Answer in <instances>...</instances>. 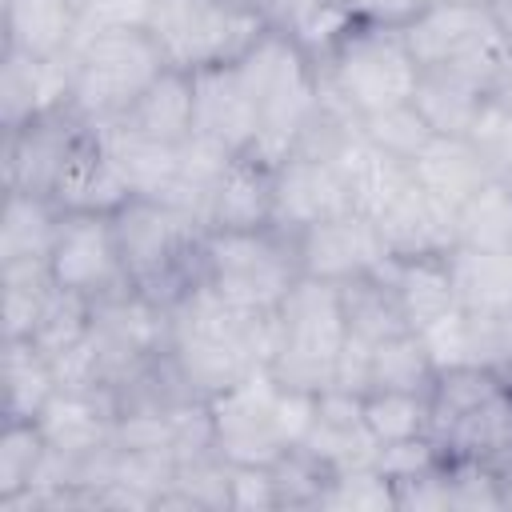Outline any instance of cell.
<instances>
[{
    "instance_id": "cell-1",
    "label": "cell",
    "mask_w": 512,
    "mask_h": 512,
    "mask_svg": "<svg viewBox=\"0 0 512 512\" xmlns=\"http://www.w3.org/2000/svg\"><path fill=\"white\" fill-rule=\"evenodd\" d=\"M184 380L200 400H212L252 376L256 368H268L276 352V308L272 312H248L224 304L208 280L188 292L172 308V340H168Z\"/></svg>"
},
{
    "instance_id": "cell-2",
    "label": "cell",
    "mask_w": 512,
    "mask_h": 512,
    "mask_svg": "<svg viewBox=\"0 0 512 512\" xmlns=\"http://www.w3.org/2000/svg\"><path fill=\"white\" fill-rule=\"evenodd\" d=\"M112 228L128 288H136L152 304L172 312L188 292L204 284L208 228L196 212L168 200L132 196L112 216Z\"/></svg>"
},
{
    "instance_id": "cell-3",
    "label": "cell",
    "mask_w": 512,
    "mask_h": 512,
    "mask_svg": "<svg viewBox=\"0 0 512 512\" xmlns=\"http://www.w3.org/2000/svg\"><path fill=\"white\" fill-rule=\"evenodd\" d=\"M232 68L260 112V136H256L252 152L268 164H284L296 148L300 128L312 120V112L320 104L316 60L284 28L268 24L232 60Z\"/></svg>"
},
{
    "instance_id": "cell-4",
    "label": "cell",
    "mask_w": 512,
    "mask_h": 512,
    "mask_svg": "<svg viewBox=\"0 0 512 512\" xmlns=\"http://www.w3.org/2000/svg\"><path fill=\"white\" fill-rule=\"evenodd\" d=\"M216 452L228 464H272L312 428L316 396L296 392L272 380L268 368H256L228 392L208 400Z\"/></svg>"
},
{
    "instance_id": "cell-5",
    "label": "cell",
    "mask_w": 512,
    "mask_h": 512,
    "mask_svg": "<svg viewBox=\"0 0 512 512\" xmlns=\"http://www.w3.org/2000/svg\"><path fill=\"white\" fill-rule=\"evenodd\" d=\"M164 52L148 24H124V28H100L76 40L68 56L72 76V108L88 124H112L120 120L136 96L164 72Z\"/></svg>"
},
{
    "instance_id": "cell-6",
    "label": "cell",
    "mask_w": 512,
    "mask_h": 512,
    "mask_svg": "<svg viewBox=\"0 0 512 512\" xmlns=\"http://www.w3.org/2000/svg\"><path fill=\"white\" fill-rule=\"evenodd\" d=\"M324 88H332L356 116L412 100L420 68L404 44V32L392 24H372L352 16L344 36L316 60Z\"/></svg>"
},
{
    "instance_id": "cell-7",
    "label": "cell",
    "mask_w": 512,
    "mask_h": 512,
    "mask_svg": "<svg viewBox=\"0 0 512 512\" xmlns=\"http://www.w3.org/2000/svg\"><path fill=\"white\" fill-rule=\"evenodd\" d=\"M300 276L296 236L276 224L208 232L204 240V280L232 308L272 312Z\"/></svg>"
},
{
    "instance_id": "cell-8",
    "label": "cell",
    "mask_w": 512,
    "mask_h": 512,
    "mask_svg": "<svg viewBox=\"0 0 512 512\" xmlns=\"http://www.w3.org/2000/svg\"><path fill=\"white\" fill-rule=\"evenodd\" d=\"M348 336L336 284L300 276L276 308V352L268 372L276 384L296 392H324L332 384L336 352Z\"/></svg>"
},
{
    "instance_id": "cell-9",
    "label": "cell",
    "mask_w": 512,
    "mask_h": 512,
    "mask_svg": "<svg viewBox=\"0 0 512 512\" xmlns=\"http://www.w3.org/2000/svg\"><path fill=\"white\" fill-rule=\"evenodd\" d=\"M404 44L420 72H460L480 80L488 92L500 84L508 60V36L476 0H440L420 8L404 28Z\"/></svg>"
},
{
    "instance_id": "cell-10",
    "label": "cell",
    "mask_w": 512,
    "mask_h": 512,
    "mask_svg": "<svg viewBox=\"0 0 512 512\" xmlns=\"http://www.w3.org/2000/svg\"><path fill=\"white\" fill-rule=\"evenodd\" d=\"M264 28V12L232 0H156L148 16V32L156 36L164 64L184 72L232 64Z\"/></svg>"
},
{
    "instance_id": "cell-11",
    "label": "cell",
    "mask_w": 512,
    "mask_h": 512,
    "mask_svg": "<svg viewBox=\"0 0 512 512\" xmlns=\"http://www.w3.org/2000/svg\"><path fill=\"white\" fill-rule=\"evenodd\" d=\"M92 124L72 108H48L16 128H4V192L52 200V188Z\"/></svg>"
},
{
    "instance_id": "cell-12",
    "label": "cell",
    "mask_w": 512,
    "mask_h": 512,
    "mask_svg": "<svg viewBox=\"0 0 512 512\" xmlns=\"http://www.w3.org/2000/svg\"><path fill=\"white\" fill-rule=\"evenodd\" d=\"M48 272H52L56 288L80 292L88 300L128 288L112 216L60 212V224H56V236L48 248Z\"/></svg>"
},
{
    "instance_id": "cell-13",
    "label": "cell",
    "mask_w": 512,
    "mask_h": 512,
    "mask_svg": "<svg viewBox=\"0 0 512 512\" xmlns=\"http://www.w3.org/2000/svg\"><path fill=\"white\" fill-rule=\"evenodd\" d=\"M296 252H300V272L324 284H344L352 276L376 272L392 256L376 220L360 212H340L296 232Z\"/></svg>"
},
{
    "instance_id": "cell-14",
    "label": "cell",
    "mask_w": 512,
    "mask_h": 512,
    "mask_svg": "<svg viewBox=\"0 0 512 512\" xmlns=\"http://www.w3.org/2000/svg\"><path fill=\"white\" fill-rule=\"evenodd\" d=\"M352 212L348 188L332 160L312 156H288L276 164V188H272V224L284 232H304L328 216Z\"/></svg>"
},
{
    "instance_id": "cell-15",
    "label": "cell",
    "mask_w": 512,
    "mask_h": 512,
    "mask_svg": "<svg viewBox=\"0 0 512 512\" xmlns=\"http://www.w3.org/2000/svg\"><path fill=\"white\" fill-rule=\"evenodd\" d=\"M272 188L276 164L260 160L256 152H240L216 176L204 200V228L208 232H236V228H264L272 224Z\"/></svg>"
},
{
    "instance_id": "cell-16",
    "label": "cell",
    "mask_w": 512,
    "mask_h": 512,
    "mask_svg": "<svg viewBox=\"0 0 512 512\" xmlns=\"http://www.w3.org/2000/svg\"><path fill=\"white\" fill-rule=\"evenodd\" d=\"M196 92V132L224 144L228 152H252L260 136V112L240 84L232 64H212L192 72Z\"/></svg>"
},
{
    "instance_id": "cell-17",
    "label": "cell",
    "mask_w": 512,
    "mask_h": 512,
    "mask_svg": "<svg viewBox=\"0 0 512 512\" xmlns=\"http://www.w3.org/2000/svg\"><path fill=\"white\" fill-rule=\"evenodd\" d=\"M132 200L128 180L120 176L116 160L104 148L100 128L92 124L84 132V140L76 144V152L68 156L56 188H52V204L60 212H96V216H116L124 204Z\"/></svg>"
},
{
    "instance_id": "cell-18",
    "label": "cell",
    "mask_w": 512,
    "mask_h": 512,
    "mask_svg": "<svg viewBox=\"0 0 512 512\" xmlns=\"http://www.w3.org/2000/svg\"><path fill=\"white\" fill-rule=\"evenodd\" d=\"M44 440L52 452H64L72 460L100 452L112 444L116 428V404L108 388H60L44 412L36 416Z\"/></svg>"
},
{
    "instance_id": "cell-19",
    "label": "cell",
    "mask_w": 512,
    "mask_h": 512,
    "mask_svg": "<svg viewBox=\"0 0 512 512\" xmlns=\"http://www.w3.org/2000/svg\"><path fill=\"white\" fill-rule=\"evenodd\" d=\"M104 136L108 156L116 160L120 176L128 180L132 196H152L184 208V184H180V144H164L152 136L132 132L128 124H96Z\"/></svg>"
},
{
    "instance_id": "cell-20",
    "label": "cell",
    "mask_w": 512,
    "mask_h": 512,
    "mask_svg": "<svg viewBox=\"0 0 512 512\" xmlns=\"http://www.w3.org/2000/svg\"><path fill=\"white\" fill-rule=\"evenodd\" d=\"M376 228L392 256H444L456 244V212L416 180L376 216Z\"/></svg>"
},
{
    "instance_id": "cell-21",
    "label": "cell",
    "mask_w": 512,
    "mask_h": 512,
    "mask_svg": "<svg viewBox=\"0 0 512 512\" xmlns=\"http://www.w3.org/2000/svg\"><path fill=\"white\" fill-rule=\"evenodd\" d=\"M72 104V76L68 56L64 60H36L24 52L4 48L0 60V120L4 128H16L48 108Z\"/></svg>"
},
{
    "instance_id": "cell-22",
    "label": "cell",
    "mask_w": 512,
    "mask_h": 512,
    "mask_svg": "<svg viewBox=\"0 0 512 512\" xmlns=\"http://www.w3.org/2000/svg\"><path fill=\"white\" fill-rule=\"evenodd\" d=\"M80 40V4L76 0H4V48L64 60Z\"/></svg>"
},
{
    "instance_id": "cell-23",
    "label": "cell",
    "mask_w": 512,
    "mask_h": 512,
    "mask_svg": "<svg viewBox=\"0 0 512 512\" xmlns=\"http://www.w3.org/2000/svg\"><path fill=\"white\" fill-rule=\"evenodd\" d=\"M332 164H336V172H340V180H344V188H348L352 212L372 216V220L412 184L408 164L396 160V156H388V152H380L376 144H368V140L360 136V128L344 140V148L336 152Z\"/></svg>"
},
{
    "instance_id": "cell-24",
    "label": "cell",
    "mask_w": 512,
    "mask_h": 512,
    "mask_svg": "<svg viewBox=\"0 0 512 512\" xmlns=\"http://www.w3.org/2000/svg\"><path fill=\"white\" fill-rule=\"evenodd\" d=\"M444 256H388L376 268L392 284V292H396V300L404 308V320L416 332L460 308L456 304V292H452V276H448V260Z\"/></svg>"
},
{
    "instance_id": "cell-25",
    "label": "cell",
    "mask_w": 512,
    "mask_h": 512,
    "mask_svg": "<svg viewBox=\"0 0 512 512\" xmlns=\"http://www.w3.org/2000/svg\"><path fill=\"white\" fill-rule=\"evenodd\" d=\"M408 172H412V180L428 196H436L452 212L492 176L488 164H484V156L476 152V144L468 136H432L416 152V160L408 164Z\"/></svg>"
},
{
    "instance_id": "cell-26",
    "label": "cell",
    "mask_w": 512,
    "mask_h": 512,
    "mask_svg": "<svg viewBox=\"0 0 512 512\" xmlns=\"http://www.w3.org/2000/svg\"><path fill=\"white\" fill-rule=\"evenodd\" d=\"M128 124L140 136L164 140V144H184L196 132V92H192V72L184 68H164L140 96L136 104L112 120Z\"/></svg>"
},
{
    "instance_id": "cell-27",
    "label": "cell",
    "mask_w": 512,
    "mask_h": 512,
    "mask_svg": "<svg viewBox=\"0 0 512 512\" xmlns=\"http://www.w3.org/2000/svg\"><path fill=\"white\" fill-rule=\"evenodd\" d=\"M484 100H488V88L480 80L460 76V72H440V68L420 72L416 92H412V104L428 120L432 136H468Z\"/></svg>"
},
{
    "instance_id": "cell-28",
    "label": "cell",
    "mask_w": 512,
    "mask_h": 512,
    "mask_svg": "<svg viewBox=\"0 0 512 512\" xmlns=\"http://www.w3.org/2000/svg\"><path fill=\"white\" fill-rule=\"evenodd\" d=\"M444 456H464V460H484V464H504L512 456V384L460 416L440 440Z\"/></svg>"
},
{
    "instance_id": "cell-29",
    "label": "cell",
    "mask_w": 512,
    "mask_h": 512,
    "mask_svg": "<svg viewBox=\"0 0 512 512\" xmlns=\"http://www.w3.org/2000/svg\"><path fill=\"white\" fill-rule=\"evenodd\" d=\"M56 392L48 352L36 340H4V420H36Z\"/></svg>"
},
{
    "instance_id": "cell-30",
    "label": "cell",
    "mask_w": 512,
    "mask_h": 512,
    "mask_svg": "<svg viewBox=\"0 0 512 512\" xmlns=\"http://www.w3.org/2000/svg\"><path fill=\"white\" fill-rule=\"evenodd\" d=\"M336 292H340V312H344V324H348L352 336H360L368 344H380L388 336L408 332L404 308H400L392 284L380 272L352 276V280L336 284Z\"/></svg>"
},
{
    "instance_id": "cell-31",
    "label": "cell",
    "mask_w": 512,
    "mask_h": 512,
    "mask_svg": "<svg viewBox=\"0 0 512 512\" xmlns=\"http://www.w3.org/2000/svg\"><path fill=\"white\" fill-rule=\"evenodd\" d=\"M448 276L460 308H504L512 304V252L484 248H448Z\"/></svg>"
},
{
    "instance_id": "cell-32",
    "label": "cell",
    "mask_w": 512,
    "mask_h": 512,
    "mask_svg": "<svg viewBox=\"0 0 512 512\" xmlns=\"http://www.w3.org/2000/svg\"><path fill=\"white\" fill-rule=\"evenodd\" d=\"M456 244L512 252V184L504 176H488L456 208Z\"/></svg>"
},
{
    "instance_id": "cell-33",
    "label": "cell",
    "mask_w": 512,
    "mask_h": 512,
    "mask_svg": "<svg viewBox=\"0 0 512 512\" xmlns=\"http://www.w3.org/2000/svg\"><path fill=\"white\" fill-rule=\"evenodd\" d=\"M508 380L492 368L480 364H456V368H440L432 388H428V408H432V428L428 436L440 440L460 416H468L472 408H480L484 400H492L496 392H504Z\"/></svg>"
},
{
    "instance_id": "cell-34",
    "label": "cell",
    "mask_w": 512,
    "mask_h": 512,
    "mask_svg": "<svg viewBox=\"0 0 512 512\" xmlns=\"http://www.w3.org/2000/svg\"><path fill=\"white\" fill-rule=\"evenodd\" d=\"M60 224V208L44 196L8 192L0 220V264L8 260H48L52 236Z\"/></svg>"
},
{
    "instance_id": "cell-35",
    "label": "cell",
    "mask_w": 512,
    "mask_h": 512,
    "mask_svg": "<svg viewBox=\"0 0 512 512\" xmlns=\"http://www.w3.org/2000/svg\"><path fill=\"white\" fill-rule=\"evenodd\" d=\"M0 288H4V340H32V332L44 316V304L56 292L48 260L0 264Z\"/></svg>"
},
{
    "instance_id": "cell-36",
    "label": "cell",
    "mask_w": 512,
    "mask_h": 512,
    "mask_svg": "<svg viewBox=\"0 0 512 512\" xmlns=\"http://www.w3.org/2000/svg\"><path fill=\"white\" fill-rule=\"evenodd\" d=\"M156 508H188V512H232V464L220 452H200L176 464L172 488L156 500Z\"/></svg>"
},
{
    "instance_id": "cell-37",
    "label": "cell",
    "mask_w": 512,
    "mask_h": 512,
    "mask_svg": "<svg viewBox=\"0 0 512 512\" xmlns=\"http://www.w3.org/2000/svg\"><path fill=\"white\" fill-rule=\"evenodd\" d=\"M364 428L376 444H400L428 436L432 408L428 392H404V388H368L364 392Z\"/></svg>"
},
{
    "instance_id": "cell-38",
    "label": "cell",
    "mask_w": 512,
    "mask_h": 512,
    "mask_svg": "<svg viewBox=\"0 0 512 512\" xmlns=\"http://www.w3.org/2000/svg\"><path fill=\"white\" fill-rule=\"evenodd\" d=\"M432 380H436V364H432V352L416 328L372 344V388L428 392Z\"/></svg>"
},
{
    "instance_id": "cell-39",
    "label": "cell",
    "mask_w": 512,
    "mask_h": 512,
    "mask_svg": "<svg viewBox=\"0 0 512 512\" xmlns=\"http://www.w3.org/2000/svg\"><path fill=\"white\" fill-rule=\"evenodd\" d=\"M268 468H272V484H276V512H288V508H320L328 484L336 480V468H328L304 444H292Z\"/></svg>"
},
{
    "instance_id": "cell-40",
    "label": "cell",
    "mask_w": 512,
    "mask_h": 512,
    "mask_svg": "<svg viewBox=\"0 0 512 512\" xmlns=\"http://www.w3.org/2000/svg\"><path fill=\"white\" fill-rule=\"evenodd\" d=\"M360 136H364L368 144H376L380 152H388V156L412 164L416 152L432 140V128H428V120L420 116V108H416L412 100H404V104H392V108H380V112L360 116Z\"/></svg>"
},
{
    "instance_id": "cell-41",
    "label": "cell",
    "mask_w": 512,
    "mask_h": 512,
    "mask_svg": "<svg viewBox=\"0 0 512 512\" xmlns=\"http://www.w3.org/2000/svg\"><path fill=\"white\" fill-rule=\"evenodd\" d=\"M48 456V440L36 420H4L0 436V500L24 492Z\"/></svg>"
},
{
    "instance_id": "cell-42",
    "label": "cell",
    "mask_w": 512,
    "mask_h": 512,
    "mask_svg": "<svg viewBox=\"0 0 512 512\" xmlns=\"http://www.w3.org/2000/svg\"><path fill=\"white\" fill-rule=\"evenodd\" d=\"M468 364L508 376L512 368V304L504 308H460Z\"/></svg>"
},
{
    "instance_id": "cell-43",
    "label": "cell",
    "mask_w": 512,
    "mask_h": 512,
    "mask_svg": "<svg viewBox=\"0 0 512 512\" xmlns=\"http://www.w3.org/2000/svg\"><path fill=\"white\" fill-rule=\"evenodd\" d=\"M444 492H448V508L456 512H500L504 508L500 472L484 460L444 456Z\"/></svg>"
},
{
    "instance_id": "cell-44",
    "label": "cell",
    "mask_w": 512,
    "mask_h": 512,
    "mask_svg": "<svg viewBox=\"0 0 512 512\" xmlns=\"http://www.w3.org/2000/svg\"><path fill=\"white\" fill-rule=\"evenodd\" d=\"M88 332H92V300L80 296V292L56 288V292L48 296V304H44V316H40L32 340H36V344L48 352V360H52V356L76 348Z\"/></svg>"
},
{
    "instance_id": "cell-45",
    "label": "cell",
    "mask_w": 512,
    "mask_h": 512,
    "mask_svg": "<svg viewBox=\"0 0 512 512\" xmlns=\"http://www.w3.org/2000/svg\"><path fill=\"white\" fill-rule=\"evenodd\" d=\"M320 508H340V512H388L392 508L396 512V492H392V480L376 472V464L348 468V472H336Z\"/></svg>"
},
{
    "instance_id": "cell-46",
    "label": "cell",
    "mask_w": 512,
    "mask_h": 512,
    "mask_svg": "<svg viewBox=\"0 0 512 512\" xmlns=\"http://www.w3.org/2000/svg\"><path fill=\"white\" fill-rule=\"evenodd\" d=\"M392 492H396V512H448L444 460L424 468V472H416V476L392 480Z\"/></svg>"
},
{
    "instance_id": "cell-47",
    "label": "cell",
    "mask_w": 512,
    "mask_h": 512,
    "mask_svg": "<svg viewBox=\"0 0 512 512\" xmlns=\"http://www.w3.org/2000/svg\"><path fill=\"white\" fill-rule=\"evenodd\" d=\"M232 512H276L268 464H232Z\"/></svg>"
},
{
    "instance_id": "cell-48",
    "label": "cell",
    "mask_w": 512,
    "mask_h": 512,
    "mask_svg": "<svg viewBox=\"0 0 512 512\" xmlns=\"http://www.w3.org/2000/svg\"><path fill=\"white\" fill-rule=\"evenodd\" d=\"M156 0H84L80 4V36L100 28H124V24H148Z\"/></svg>"
},
{
    "instance_id": "cell-49",
    "label": "cell",
    "mask_w": 512,
    "mask_h": 512,
    "mask_svg": "<svg viewBox=\"0 0 512 512\" xmlns=\"http://www.w3.org/2000/svg\"><path fill=\"white\" fill-rule=\"evenodd\" d=\"M328 388H344V392H356V396H364L372 388V344L368 340H360L352 332L344 336Z\"/></svg>"
},
{
    "instance_id": "cell-50",
    "label": "cell",
    "mask_w": 512,
    "mask_h": 512,
    "mask_svg": "<svg viewBox=\"0 0 512 512\" xmlns=\"http://www.w3.org/2000/svg\"><path fill=\"white\" fill-rule=\"evenodd\" d=\"M420 336H424V344H428V352H432L436 372H440V368L468 364V344H464V320H460V308L448 312L444 320L420 328Z\"/></svg>"
},
{
    "instance_id": "cell-51",
    "label": "cell",
    "mask_w": 512,
    "mask_h": 512,
    "mask_svg": "<svg viewBox=\"0 0 512 512\" xmlns=\"http://www.w3.org/2000/svg\"><path fill=\"white\" fill-rule=\"evenodd\" d=\"M420 8H424L420 0H352V16L372 24H392V28H404Z\"/></svg>"
},
{
    "instance_id": "cell-52",
    "label": "cell",
    "mask_w": 512,
    "mask_h": 512,
    "mask_svg": "<svg viewBox=\"0 0 512 512\" xmlns=\"http://www.w3.org/2000/svg\"><path fill=\"white\" fill-rule=\"evenodd\" d=\"M496 472H500V488H504V508H512V456L504 464H496Z\"/></svg>"
},
{
    "instance_id": "cell-53",
    "label": "cell",
    "mask_w": 512,
    "mask_h": 512,
    "mask_svg": "<svg viewBox=\"0 0 512 512\" xmlns=\"http://www.w3.org/2000/svg\"><path fill=\"white\" fill-rule=\"evenodd\" d=\"M232 4H244V8H256V12H264V4H268V0H232Z\"/></svg>"
},
{
    "instance_id": "cell-54",
    "label": "cell",
    "mask_w": 512,
    "mask_h": 512,
    "mask_svg": "<svg viewBox=\"0 0 512 512\" xmlns=\"http://www.w3.org/2000/svg\"><path fill=\"white\" fill-rule=\"evenodd\" d=\"M332 4H344V8H352V0H332Z\"/></svg>"
},
{
    "instance_id": "cell-55",
    "label": "cell",
    "mask_w": 512,
    "mask_h": 512,
    "mask_svg": "<svg viewBox=\"0 0 512 512\" xmlns=\"http://www.w3.org/2000/svg\"><path fill=\"white\" fill-rule=\"evenodd\" d=\"M420 4H424V8H428V4H440V0H420Z\"/></svg>"
},
{
    "instance_id": "cell-56",
    "label": "cell",
    "mask_w": 512,
    "mask_h": 512,
    "mask_svg": "<svg viewBox=\"0 0 512 512\" xmlns=\"http://www.w3.org/2000/svg\"><path fill=\"white\" fill-rule=\"evenodd\" d=\"M504 180H508V184H512V172H508V176H504Z\"/></svg>"
}]
</instances>
